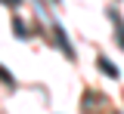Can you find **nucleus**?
Wrapping results in <instances>:
<instances>
[{
  "label": "nucleus",
  "instance_id": "nucleus-1",
  "mask_svg": "<svg viewBox=\"0 0 124 114\" xmlns=\"http://www.w3.org/2000/svg\"><path fill=\"white\" fill-rule=\"evenodd\" d=\"M99 68L106 71V77H112V80H118V77H121V74H118V65H112L106 56H99Z\"/></svg>",
  "mask_w": 124,
  "mask_h": 114
},
{
  "label": "nucleus",
  "instance_id": "nucleus-2",
  "mask_svg": "<svg viewBox=\"0 0 124 114\" xmlns=\"http://www.w3.org/2000/svg\"><path fill=\"white\" fill-rule=\"evenodd\" d=\"M56 40H59V46H62V52H65L68 59H75V49H71V43H68V37H65V34H62L59 28H56Z\"/></svg>",
  "mask_w": 124,
  "mask_h": 114
},
{
  "label": "nucleus",
  "instance_id": "nucleus-3",
  "mask_svg": "<svg viewBox=\"0 0 124 114\" xmlns=\"http://www.w3.org/2000/svg\"><path fill=\"white\" fill-rule=\"evenodd\" d=\"M112 19H115V31H118V43L124 46V22H121V16H118V13H112Z\"/></svg>",
  "mask_w": 124,
  "mask_h": 114
},
{
  "label": "nucleus",
  "instance_id": "nucleus-4",
  "mask_svg": "<svg viewBox=\"0 0 124 114\" xmlns=\"http://www.w3.org/2000/svg\"><path fill=\"white\" fill-rule=\"evenodd\" d=\"M3 3H6V6H16V3H22V0H3Z\"/></svg>",
  "mask_w": 124,
  "mask_h": 114
}]
</instances>
